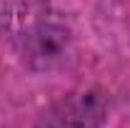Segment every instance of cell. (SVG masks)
Segmentation results:
<instances>
[{
	"mask_svg": "<svg viewBox=\"0 0 130 128\" xmlns=\"http://www.w3.org/2000/svg\"><path fill=\"white\" fill-rule=\"evenodd\" d=\"M108 96L100 88H83L50 103L35 128H103L108 121Z\"/></svg>",
	"mask_w": 130,
	"mask_h": 128,
	"instance_id": "1",
	"label": "cell"
},
{
	"mask_svg": "<svg viewBox=\"0 0 130 128\" xmlns=\"http://www.w3.org/2000/svg\"><path fill=\"white\" fill-rule=\"evenodd\" d=\"M70 33L58 20H38L23 35V60L35 73H48L70 58Z\"/></svg>",
	"mask_w": 130,
	"mask_h": 128,
	"instance_id": "2",
	"label": "cell"
}]
</instances>
